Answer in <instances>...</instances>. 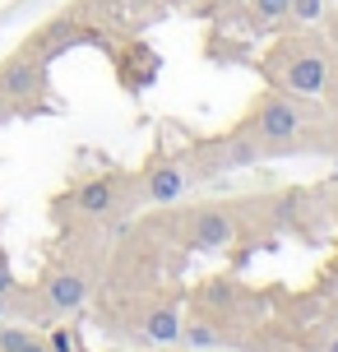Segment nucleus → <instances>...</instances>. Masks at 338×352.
Returning <instances> with one entry per match:
<instances>
[{"label": "nucleus", "instance_id": "obj_1", "mask_svg": "<svg viewBox=\"0 0 338 352\" xmlns=\"http://www.w3.org/2000/svg\"><path fill=\"white\" fill-rule=\"evenodd\" d=\"M273 311V297L250 287L236 274L199 283L185 297V320H181V348L190 352H241L246 338L260 329Z\"/></svg>", "mask_w": 338, "mask_h": 352}, {"label": "nucleus", "instance_id": "obj_2", "mask_svg": "<svg viewBox=\"0 0 338 352\" xmlns=\"http://www.w3.org/2000/svg\"><path fill=\"white\" fill-rule=\"evenodd\" d=\"M89 320L121 348H167L181 338L185 292L162 283L148 292H98Z\"/></svg>", "mask_w": 338, "mask_h": 352}, {"label": "nucleus", "instance_id": "obj_3", "mask_svg": "<svg viewBox=\"0 0 338 352\" xmlns=\"http://www.w3.org/2000/svg\"><path fill=\"white\" fill-rule=\"evenodd\" d=\"M315 121H320V98H297L287 88L264 84L246 102V111L232 121V130L255 148L260 162H278V158H306Z\"/></svg>", "mask_w": 338, "mask_h": 352}, {"label": "nucleus", "instance_id": "obj_4", "mask_svg": "<svg viewBox=\"0 0 338 352\" xmlns=\"http://www.w3.org/2000/svg\"><path fill=\"white\" fill-rule=\"evenodd\" d=\"M139 186H135V167H107L93 172L84 181H74L70 190H60L52 199V223L56 228H125L139 213Z\"/></svg>", "mask_w": 338, "mask_h": 352}, {"label": "nucleus", "instance_id": "obj_5", "mask_svg": "<svg viewBox=\"0 0 338 352\" xmlns=\"http://www.w3.org/2000/svg\"><path fill=\"white\" fill-rule=\"evenodd\" d=\"M329 65H334V42L324 37V28H287V33L269 37V47L255 56L260 79L287 88L297 98H320Z\"/></svg>", "mask_w": 338, "mask_h": 352}, {"label": "nucleus", "instance_id": "obj_6", "mask_svg": "<svg viewBox=\"0 0 338 352\" xmlns=\"http://www.w3.org/2000/svg\"><path fill=\"white\" fill-rule=\"evenodd\" d=\"M153 228L181 250V255H223L232 250L236 236V213L227 199H195V204H172V209H153Z\"/></svg>", "mask_w": 338, "mask_h": 352}, {"label": "nucleus", "instance_id": "obj_7", "mask_svg": "<svg viewBox=\"0 0 338 352\" xmlns=\"http://www.w3.org/2000/svg\"><path fill=\"white\" fill-rule=\"evenodd\" d=\"M0 98L10 102L14 121H37L56 111V88H52V65L37 60L33 52L14 47L10 56H0Z\"/></svg>", "mask_w": 338, "mask_h": 352}, {"label": "nucleus", "instance_id": "obj_8", "mask_svg": "<svg viewBox=\"0 0 338 352\" xmlns=\"http://www.w3.org/2000/svg\"><path fill=\"white\" fill-rule=\"evenodd\" d=\"M181 167H185V176L195 181V190L199 186H214V181H223V176L232 172H246V167H255V148H250L236 130H214V135H199V140H190L185 148L177 153Z\"/></svg>", "mask_w": 338, "mask_h": 352}, {"label": "nucleus", "instance_id": "obj_9", "mask_svg": "<svg viewBox=\"0 0 338 352\" xmlns=\"http://www.w3.org/2000/svg\"><path fill=\"white\" fill-rule=\"evenodd\" d=\"M135 186H139V204L144 209H172V204H181V199L195 195V181L185 176L181 158L167 153L162 144L135 167Z\"/></svg>", "mask_w": 338, "mask_h": 352}, {"label": "nucleus", "instance_id": "obj_10", "mask_svg": "<svg viewBox=\"0 0 338 352\" xmlns=\"http://www.w3.org/2000/svg\"><path fill=\"white\" fill-rule=\"evenodd\" d=\"M107 60H111V74H116V84L130 93V98H139V93H148V88L158 84L162 74V56L139 37H116V42H107Z\"/></svg>", "mask_w": 338, "mask_h": 352}, {"label": "nucleus", "instance_id": "obj_11", "mask_svg": "<svg viewBox=\"0 0 338 352\" xmlns=\"http://www.w3.org/2000/svg\"><path fill=\"white\" fill-rule=\"evenodd\" d=\"M19 47H23V52H33L37 60H47V65H56L60 56L79 52V47H98V52H102L98 33H89V28L70 14V10H60V14H52L47 23H37L33 33L19 42Z\"/></svg>", "mask_w": 338, "mask_h": 352}, {"label": "nucleus", "instance_id": "obj_12", "mask_svg": "<svg viewBox=\"0 0 338 352\" xmlns=\"http://www.w3.org/2000/svg\"><path fill=\"white\" fill-rule=\"evenodd\" d=\"M292 0H241V10H236V23L232 28H241L250 37H278L292 28Z\"/></svg>", "mask_w": 338, "mask_h": 352}, {"label": "nucleus", "instance_id": "obj_13", "mask_svg": "<svg viewBox=\"0 0 338 352\" xmlns=\"http://www.w3.org/2000/svg\"><path fill=\"white\" fill-rule=\"evenodd\" d=\"M0 352H52L47 334L23 320H0Z\"/></svg>", "mask_w": 338, "mask_h": 352}, {"label": "nucleus", "instance_id": "obj_14", "mask_svg": "<svg viewBox=\"0 0 338 352\" xmlns=\"http://www.w3.org/2000/svg\"><path fill=\"white\" fill-rule=\"evenodd\" d=\"M324 14H329V0H292V10H287L292 28H320Z\"/></svg>", "mask_w": 338, "mask_h": 352}, {"label": "nucleus", "instance_id": "obj_15", "mask_svg": "<svg viewBox=\"0 0 338 352\" xmlns=\"http://www.w3.org/2000/svg\"><path fill=\"white\" fill-rule=\"evenodd\" d=\"M320 102L329 107V111H338V47H334V65H329V79H324Z\"/></svg>", "mask_w": 338, "mask_h": 352}, {"label": "nucleus", "instance_id": "obj_16", "mask_svg": "<svg viewBox=\"0 0 338 352\" xmlns=\"http://www.w3.org/2000/svg\"><path fill=\"white\" fill-rule=\"evenodd\" d=\"M14 264H10V255H5V241H0V292L10 297V287H14Z\"/></svg>", "mask_w": 338, "mask_h": 352}, {"label": "nucleus", "instance_id": "obj_17", "mask_svg": "<svg viewBox=\"0 0 338 352\" xmlns=\"http://www.w3.org/2000/svg\"><path fill=\"white\" fill-rule=\"evenodd\" d=\"M320 28H324V37H329V42L338 47V5H329V14H324V23H320Z\"/></svg>", "mask_w": 338, "mask_h": 352}, {"label": "nucleus", "instance_id": "obj_18", "mask_svg": "<svg viewBox=\"0 0 338 352\" xmlns=\"http://www.w3.org/2000/svg\"><path fill=\"white\" fill-rule=\"evenodd\" d=\"M5 125H14V111H10V102H5V98H0V130H5Z\"/></svg>", "mask_w": 338, "mask_h": 352}, {"label": "nucleus", "instance_id": "obj_19", "mask_svg": "<svg viewBox=\"0 0 338 352\" xmlns=\"http://www.w3.org/2000/svg\"><path fill=\"white\" fill-rule=\"evenodd\" d=\"M329 167H334V176H338V153H334V158H329Z\"/></svg>", "mask_w": 338, "mask_h": 352}, {"label": "nucleus", "instance_id": "obj_20", "mask_svg": "<svg viewBox=\"0 0 338 352\" xmlns=\"http://www.w3.org/2000/svg\"><path fill=\"white\" fill-rule=\"evenodd\" d=\"M130 352H135V348H130Z\"/></svg>", "mask_w": 338, "mask_h": 352}]
</instances>
